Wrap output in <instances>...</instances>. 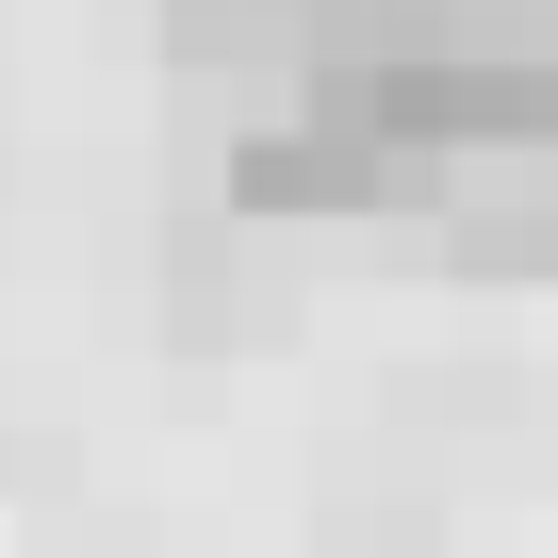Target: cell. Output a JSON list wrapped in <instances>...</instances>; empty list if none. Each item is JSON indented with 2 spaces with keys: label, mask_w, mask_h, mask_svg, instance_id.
<instances>
[{
  "label": "cell",
  "mask_w": 558,
  "mask_h": 558,
  "mask_svg": "<svg viewBox=\"0 0 558 558\" xmlns=\"http://www.w3.org/2000/svg\"><path fill=\"white\" fill-rule=\"evenodd\" d=\"M444 181H460V165L395 148L378 116H345V99H313V83L230 132V197H246V214H427Z\"/></svg>",
  "instance_id": "6da1fadb"
}]
</instances>
